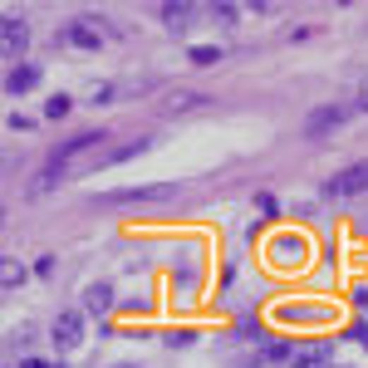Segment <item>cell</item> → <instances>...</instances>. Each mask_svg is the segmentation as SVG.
<instances>
[{
    "instance_id": "1",
    "label": "cell",
    "mask_w": 368,
    "mask_h": 368,
    "mask_svg": "<svg viewBox=\"0 0 368 368\" xmlns=\"http://www.w3.org/2000/svg\"><path fill=\"white\" fill-rule=\"evenodd\" d=\"M344 123H349V108L324 103V108H314V113L304 118V138H329V133H339Z\"/></svg>"
},
{
    "instance_id": "2",
    "label": "cell",
    "mask_w": 368,
    "mask_h": 368,
    "mask_svg": "<svg viewBox=\"0 0 368 368\" xmlns=\"http://www.w3.org/2000/svg\"><path fill=\"white\" fill-rule=\"evenodd\" d=\"M359 191H368V162H359V167H349V172H339L334 182L319 186V196H324V201H339V196H359Z\"/></svg>"
},
{
    "instance_id": "3",
    "label": "cell",
    "mask_w": 368,
    "mask_h": 368,
    "mask_svg": "<svg viewBox=\"0 0 368 368\" xmlns=\"http://www.w3.org/2000/svg\"><path fill=\"white\" fill-rule=\"evenodd\" d=\"M167 196H172V186H128V191H108L103 201L118 206V201H167Z\"/></svg>"
},
{
    "instance_id": "4",
    "label": "cell",
    "mask_w": 368,
    "mask_h": 368,
    "mask_svg": "<svg viewBox=\"0 0 368 368\" xmlns=\"http://www.w3.org/2000/svg\"><path fill=\"white\" fill-rule=\"evenodd\" d=\"M206 103H211V98H206V93L177 89V93H167V98H162V103H158V108H162V113H196V108H206Z\"/></svg>"
},
{
    "instance_id": "5",
    "label": "cell",
    "mask_w": 368,
    "mask_h": 368,
    "mask_svg": "<svg viewBox=\"0 0 368 368\" xmlns=\"http://www.w3.org/2000/svg\"><path fill=\"white\" fill-rule=\"evenodd\" d=\"M79 339H84V319H79V314H59V319H54V344L74 349Z\"/></svg>"
},
{
    "instance_id": "6",
    "label": "cell",
    "mask_w": 368,
    "mask_h": 368,
    "mask_svg": "<svg viewBox=\"0 0 368 368\" xmlns=\"http://www.w3.org/2000/svg\"><path fill=\"white\" fill-rule=\"evenodd\" d=\"M290 368H329V344H309V349H295Z\"/></svg>"
},
{
    "instance_id": "7",
    "label": "cell",
    "mask_w": 368,
    "mask_h": 368,
    "mask_svg": "<svg viewBox=\"0 0 368 368\" xmlns=\"http://www.w3.org/2000/svg\"><path fill=\"white\" fill-rule=\"evenodd\" d=\"M108 304H113V295H108V285H89V290H84V309H89V314H103Z\"/></svg>"
},
{
    "instance_id": "8",
    "label": "cell",
    "mask_w": 368,
    "mask_h": 368,
    "mask_svg": "<svg viewBox=\"0 0 368 368\" xmlns=\"http://www.w3.org/2000/svg\"><path fill=\"white\" fill-rule=\"evenodd\" d=\"M5 84H10V93H25V89H35V84H40V69H30V64H25V69H10V79H5Z\"/></svg>"
},
{
    "instance_id": "9",
    "label": "cell",
    "mask_w": 368,
    "mask_h": 368,
    "mask_svg": "<svg viewBox=\"0 0 368 368\" xmlns=\"http://www.w3.org/2000/svg\"><path fill=\"white\" fill-rule=\"evenodd\" d=\"M162 20H167V30H186L191 25V5H182V0L177 5H162Z\"/></svg>"
},
{
    "instance_id": "10",
    "label": "cell",
    "mask_w": 368,
    "mask_h": 368,
    "mask_svg": "<svg viewBox=\"0 0 368 368\" xmlns=\"http://www.w3.org/2000/svg\"><path fill=\"white\" fill-rule=\"evenodd\" d=\"M0 35H5V49H10V54H20V49H25V25H20V20H5V30H0Z\"/></svg>"
},
{
    "instance_id": "11",
    "label": "cell",
    "mask_w": 368,
    "mask_h": 368,
    "mask_svg": "<svg viewBox=\"0 0 368 368\" xmlns=\"http://www.w3.org/2000/svg\"><path fill=\"white\" fill-rule=\"evenodd\" d=\"M69 40H74L79 49H93V44H98V35H93V25H74V30H69Z\"/></svg>"
},
{
    "instance_id": "12",
    "label": "cell",
    "mask_w": 368,
    "mask_h": 368,
    "mask_svg": "<svg viewBox=\"0 0 368 368\" xmlns=\"http://www.w3.org/2000/svg\"><path fill=\"white\" fill-rule=\"evenodd\" d=\"M290 359H295V349H290V344H271L261 364H290Z\"/></svg>"
},
{
    "instance_id": "13",
    "label": "cell",
    "mask_w": 368,
    "mask_h": 368,
    "mask_svg": "<svg viewBox=\"0 0 368 368\" xmlns=\"http://www.w3.org/2000/svg\"><path fill=\"white\" fill-rule=\"evenodd\" d=\"M216 59H221L216 44H196V49H191V64H216Z\"/></svg>"
},
{
    "instance_id": "14",
    "label": "cell",
    "mask_w": 368,
    "mask_h": 368,
    "mask_svg": "<svg viewBox=\"0 0 368 368\" xmlns=\"http://www.w3.org/2000/svg\"><path fill=\"white\" fill-rule=\"evenodd\" d=\"M0 280H5V290H15V285L25 280V271H20L15 261H5V271H0Z\"/></svg>"
},
{
    "instance_id": "15",
    "label": "cell",
    "mask_w": 368,
    "mask_h": 368,
    "mask_svg": "<svg viewBox=\"0 0 368 368\" xmlns=\"http://www.w3.org/2000/svg\"><path fill=\"white\" fill-rule=\"evenodd\" d=\"M256 211H261V216H280L275 196H271V191H266V196H256Z\"/></svg>"
},
{
    "instance_id": "16",
    "label": "cell",
    "mask_w": 368,
    "mask_h": 368,
    "mask_svg": "<svg viewBox=\"0 0 368 368\" xmlns=\"http://www.w3.org/2000/svg\"><path fill=\"white\" fill-rule=\"evenodd\" d=\"M44 113H49V118H64V113H69V98H49Z\"/></svg>"
},
{
    "instance_id": "17",
    "label": "cell",
    "mask_w": 368,
    "mask_h": 368,
    "mask_svg": "<svg viewBox=\"0 0 368 368\" xmlns=\"http://www.w3.org/2000/svg\"><path fill=\"white\" fill-rule=\"evenodd\" d=\"M236 15H241L236 5H216V20H221V25H236Z\"/></svg>"
},
{
    "instance_id": "18",
    "label": "cell",
    "mask_w": 368,
    "mask_h": 368,
    "mask_svg": "<svg viewBox=\"0 0 368 368\" xmlns=\"http://www.w3.org/2000/svg\"><path fill=\"white\" fill-rule=\"evenodd\" d=\"M359 108H364V113H368V84H364V89H359Z\"/></svg>"
},
{
    "instance_id": "19",
    "label": "cell",
    "mask_w": 368,
    "mask_h": 368,
    "mask_svg": "<svg viewBox=\"0 0 368 368\" xmlns=\"http://www.w3.org/2000/svg\"><path fill=\"white\" fill-rule=\"evenodd\" d=\"M20 368H49V364H40V359H25V364H20Z\"/></svg>"
}]
</instances>
